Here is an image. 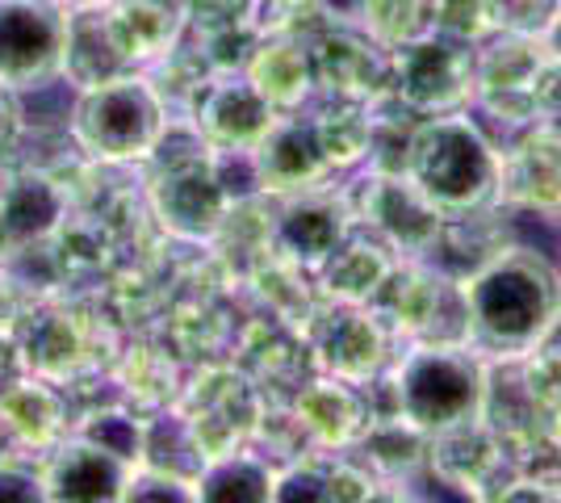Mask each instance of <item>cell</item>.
I'll use <instances>...</instances> for the list:
<instances>
[{
	"mask_svg": "<svg viewBox=\"0 0 561 503\" xmlns=\"http://www.w3.org/2000/svg\"><path fill=\"white\" fill-rule=\"evenodd\" d=\"M469 344L499 357H528L561 319V273L533 248H503L469 273Z\"/></svg>",
	"mask_w": 561,
	"mask_h": 503,
	"instance_id": "1",
	"label": "cell"
},
{
	"mask_svg": "<svg viewBox=\"0 0 561 503\" xmlns=\"http://www.w3.org/2000/svg\"><path fill=\"white\" fill-rule=\"evenodd\" d=\"M407 181L445 218L486 210L499 197V151L461 114L420 118L407 147Z\"/></svg>",
	"mask_w": 561,
	"mask_h": 503,
	"instance_id": "2",
	"label": "cell"
},
{
	"mask_svg": "<svg viewBox=\"0 0 561 503\" xmlns=\"http://www.w3.org/2000/svg\"><path fill=\"white\" fill-rule=\"evenodd\" d=\"M491 374L469 344H415L398 361L394 411L427 441L482 420Z\"/></svg>",
	"mask_w": 561,
	"mask_h": 503,
	"instance_id": "3",
	"label": "cell"
},
{
	"mask_svg": "<svg viewBox=\"0 0 561 503\" xmlns=\"http://www.w3.org/2000/svg\"><path fill=\"white\" fill-rule=\"evenodd\" d=\"M68 126L71 139L89 156L110 164H130L156 156L168 130V105L151 80L126 72L101 80L93 89H80Z\"/></svg>",
	"mask_w": 561,
	"mask_h": 503,
	"instance_id": "4",
	"label": "cell"
},
{
	"mask_svg": "<svg viewBox=\"0 0 561 503\" xmlns=\"http://www.w3.org/2000/svg\"><path fill=\"white\" fill-rule=\"evenodd\" d=\"M390 96L407 114H457L473 96V47L427 30L390 50Z\"/></svg>",
	"mask_w": 561,
	"mask_h": 503,
	"instance_id": "5",
	"label": "cell"
},
{
	"mask_svg": "<svg viewBox=\"0 0 561 503\" xmlns=\"http://www.w3.org/2000/svg\"><path fill=\"white\" fill-rule=\"evenodd\" d=\"M68 25L64 0H0V80L22 93L64 76Z\"/></svg>",
	"mask_w": 561,
	"mask_h": 503,
	"instance_id": "6",
	"label": "cell"
},
{
	"mask_svg": "<svg viewBox=\"0 0 561 503\" xmlns=\"http://www.w3.org/2000/svg\"><path fill=\"white\" fill-rule=\"evenodd\" d=\"M549 38L494 30L482 50H473V96L491 110L499 122L533 126V93L537 76L549 64Z\"/></svg>",
	"mask_w": 561,
	"mask_h": 503,
	"instance_id": "7",
	"label": "cell"
},
{
	"mask_svg": "<svg viewBox=\"0 0 561 503\" xmlns=\"http://www.w3.org/2000/svg\"><path fill=\"white\" fill-rule=\"evenodd\" d=\"M188 118L210 151L252 156L280 114L256 93L248 76L222 72L197 84V93L188 101Z\"/></svg>",
	"mask_w": 561,
	"mask_h": 503,
	"instance_id": "8",
	"label": "cell"
},
{
	"mask_svg": "<svg viewBox=\"0 0 561 503\" xmlns=\"http://www.w3.org/2000/svg\"><path fill=\"white\" fill-rule=\"evenodd\" d=\"M231 210V190L214 164L210 147L193 156H172L156 176V215L185 240H210Z\"/></svg>",
	"mask_w": 561,
	"mask_h": 503,
	"instance_id": "9",
	"label": "cell"
},
{
	"mask_svg": "<svg viewBox=\"0 0 561 503\" xmlns=\"http://www.w3.org/2000/svg\"><path fill=\"white\" fill-rule=\"evenodd\" d=\"M360 218L381 236V243H390L407 256H427L440 240V227H445V215L407 176H390V172L369 176Z\"/></svg>",
	"mask_w": 561,
	"mask_h": 503,
	"instance_id": "10",
	"label": "cell"
},
{
	"mask_svg": "<svg viewBox=\"0 0 561 503\" xmlns=\"http://www.w3.org/2000/svg\"><path fill=\"white\" fill-rule=\"evenodd\" d=\"M130 461L96 445L93 436L76 432L55 445V454L43 466V491L55 503H114L126 491Z\"/></svg>",
	"mask_w": 561,
	"mask_h": 503,
	"instance_id": "11",
	"label": "cell"
},
{
	"mask_svg": "<svg viewBox=\"0 0 561 503\" xmlns=\"http://www.w3.org/2000/svg\"><path fill=\"white\" fill-rule=\"evenodd\" d=\"M314 353L331 378L360 386L369 382L390 357V332L377 311H365V302H340L314 328Z\"/></svg>",
	"mask_w": 561,
	"mask_h": 503,
	"instance_id": "12",
	"label": "cell"
},
{
	"mask_svg": "<svg viewBox=\"0 0 561 503\" xmlns=\"http://www.w3.org/2000/svg\"><path fill=\"white\" fill-rule=\"evenodd\" d=\"M306 47H310L314 89L331 96H348V101H374V96L390 93V50L374 38L328 30L323 38H314Z\"/></svg>",
	"mask_w": 561,
	"mask_h": 503,
	"instance_id": "13",
	"label": "cell"
},
{
	"mask_svg": "<svg viewBox=\"0 0 561 503\" xmlns=\"http://www.w3.org/2000/svg\"><path fill=\"white\" fill-rule=\"evenodd\" d=\"M252 164H256V185L273 193H306L335 172L319 144L314 122L302 114H280L252 151Z\"/></svg>",
	"mask_w": 561,
	"mask_h": 503,
	"instance_id": "14",
	"label": "cell"
},
{
	"mask_svg": "<svg viewBox=\"0 0 561 503\" xmlns=\"http://www.w3.org/2000/svg\"><path fill=\"white\" fill-rule=\"evenodd\" d=\"M243 76L256 84V93L277 110V114H298L310 93H314V68H310V47L302 38L273 34L268 43H256Z\"/></svg>",
	"mask_w": 561,
	"mask_h": 503,
	"instance_id": "15",
	"label": "cell"
},
{
	"mask_svg": "<svg viewBox=\"0 0 561 503\" xmlns=\"http://www.w3.org/2000/svg\"><path fill=\"white\" fill-rule=\"evenodd\" d=\"M348 231H352V222H348L344 202L306 190V193H294V202L285 206V215H280V222H277V243L294 261L319 268V264L340 248V240H344Z\"/></svg>",
	"mask_w": 561,
	"mask_h": 503,
	"instance_id": "16",
	"label": "cell"
},
{
	"mask_svg": "<svg viewBox=\"0 0 561 503\" xmlns=\"http://www.w3.org/2000/svg\"><path fill=\"white\" fill-rule=\"evenodd\" d=\"M0 428L9 432L18 445L30 449H55L68 428L64 395L47 378H25L0 390Z\"/></svg>",
	"mask_w": 561,
	"mask_h": 503,
	"instance_id": "17",
	"label": "cell"
},
{
	"mask_svg": "<svg viewBox=\"0 0 561 503\" xmlns=\"http://www.w3.org/2000/svg\"><path fill=\"white\" fill-rule=\"evenodd\" d=\"M126 72H135V68L126 64V55L117 47L110 18H105V4L101 9H71L64 76L76 89H93L101 80H114V76Z\"/></svg>",
	"mask_w": 561,
	"mask_h": 503,
	"instance_id": "18",
	"label": "cell"
},
{
	"mask_svg": "<svg viewBox=\"0 0 561 503\" xmlns=\"http://www.w3.org/2000/svg\"><path fill=\"white\" fill-rule=\"evenodd\" d=\"M294 415L319 445L328 449H344L352 441H360L369 420H365V403L360 395L352 390V382L344 378H323V382H310L294 403Z\"/></svg>",
	"mask_w": 561,
	"mask_h": 503,
	"instance_id": "19",
	"label": "cell"
},
{
	"mask_svg": "<svg viewBox=\"0 0 561 503\" xmlns=\"http://www.w3.org/2000/svg\"><path fill=\"white\" fill-rule=\"evenodd\" d=\"M319 268H323V286L340 302H369V298H377V289L386 286V277L394 273V264L386 256V243L374 236H352V231Z\"/></svg>",
	"mask_w": 561,
	"mask_h": 503,
	"instance_id": "20",
	"label": "cell"
},
{
	"mask_svg": "<svg viewBox=\"0 0 561 503\" xmlns=\"http://www.w3.org/2000/svg\"><path fill=\"white\" fill-rule=\"evenodd\" d=\"M193 487H197V500L210 503H264L277 491V470L264 457L234 449V454L210 457Z\"/></svg>",
	"mask_w": 561,
	"mask_h": 503,
	"instance_id": "21",
	"label": "cell"
},
{
	"mask_svg": "<svg viewBox=\"0 0 561 503\" xmlns=\"http://www.w3.org/2000/svg\"><path fill=\"white\" fill-rule=\"evenodd\" d=\"M59 218V193L43 176H25L0 197V231L9 240H34Z\"/></svg>",
	"mask_w": 561,
	"mask_h": 503,
	"instance_id": "22",
	"label": "cell"
},
{
	"mask_svg": "<svg viewBox=\"0 0 561 503\" xmlns=\"http://www.w3.org/2000/svg\"><path fill=\"white\" fill-rule=\"evenodd\" d=\"M365 34L386 50L402 47L411 38L427 34V0H360Z\"/></svg>",
	"mask_w": 561,
	"mask_h": 503,
	"instance_id": "23",
	"label": "cell"
},
{
	"mask_svg": "<svg viewBox=\"0 0 561 503\" xmlns=\"http://www.w3.org/2000/svg\"><path fill=\"white\" fill-rule=\"evenodd\" d=\"M76 361H80V335L68 319L59 315L38 319L30 335V365L38 369V378H64Z\"/></svg>",
	"mask_w": 561,
	"mask_h": 503,
	"instance_id": "24",
	"label": "cell"
},
{
	"mask_svg": "<svg viewBox=\"0 0 561 503\" xmlns=\"http://www.w3.org/2000/svg\"><path fill=\"white\" fill-rule=\"evenodd\" d=\"M427 25L457 43L478 47L494 34L491 0H427Z\"/></svg>",
	"mask_w": 561,
	"mask_h": 503,
	"instance_id": "25",
	"label": "cell"
},
{
	"mask_svg": "<svg viewBox=\"0 0 561 503\" xmlns=\"http://www.w3.org/2000/svg\"><path fill=\"white\" fill-rule=\"evenodd\" d=\"M356 479L348 466H319V461H302L294 470L277 475V491L273 500L289 503V500H344V482Z\"/></svg>",
	"mask_w": 561,
	"mask_h": 503,
	"instance_id": "26",
	"label": "cell"
},
{
	"mask_svg": "<svg viewBox=\"0 0 561 503\" xmlns=\"http://www.w3.org/2000/svg\"><path fill=\"white\" fill-rule=\"evenodd\" d=\"M491 18L494 30L549 38V30L561 18V0H491Z\"/></svg>",
	"mask_w": 561,
	"mask_h": 503,
	"instance_id": "27",
	"label": "cell"
},
{
	"mask_svg": "<svg viewBox=\"0 0 561 503\" xmlns=\"http://www.w3.org/2000/svg\"><path fill=\"white\" fill-rule=\"evenodd\" d=\"M122 500H160V503H188L197 500V487L181 475H168L160 466H135L130 470V479H126V491H122Z\"/></svg>",
	"mask_w": 561,
	"mask_h": 503,
	"instance_id": "28",
	"label": "cell"
},
{
	"mask_svg": "<svg viewBox=\"0 0 561 503\" xmlns=\"http://www.w3.org/2000/svg\"><path fill=\"white\" fill-rule=\"evenodd\" d=\"M84 436H93L96 445H105L110 454L126 457L130 466L142 461V424H135L130 415H117V411L93 415V420L84 424Z\"/></svg>",
	"mask_w": 561,
	"mask_h": 503,
	"instance_id": "29",
	"label": "cell"
},
{
	"mask_svg": "<svg viewBox=\"0 0 561 503\" xmlns=\"http://www.w3.org/2000/svg\"><path fill=\"white\" fill-rule=\"evenodd\" d=\"M0 500H18V503L47 500V491H43V470L25 466L18 457L0 454Z\"/></svg>",
	"mask_w": 561,
	"mask_h": 503,
	"instance_id": "30",
	"label": "cell"
},
{
	"mask_svg": "<svg viewBox=\"0 0 561 503\" xmlns=\"http://www.w3.org/2000/svg\"><path fill=\"white\" fill-rule=\"evenodd\" d=\"M533 122L549 126L561 135V59L549 55V64L537 76V93H533Z\"/></svg>",
	"mask_w": 561,
	"mask_h": 503,
	"instance_id": "31",
	"label": "cell"
},
{
	"mask_svg": "<svg viewBox=\"0 0 561 503\" xmlns=\"http://www.w3.org/2000/svg\"><path fill=\"white\" fill-rule=\"evenodd\" d=\"M13 126H18V93H13V89L0 80V147L9 144Z\"/></svg>",
	"mask_w": 561,
	"mask_h": 503,
	"instance_id": "32",
	"label": "cell"
},
{
	"mask_svg": "<svg viewBox=\"0 0 561 503\" xmlns=\"http://www.w3.org/2000/svg\"><path fill=\"white\" fill-rule=\"evenodd\" d=\"M549 50H553V55L561 59V18H558V25L549 30Z\"/></svg>",
	"mask_w": 561,
	"mask_h": 503,
	"instance_id": "33",
	"label": "cell"
},
{
	"mask_svg": "<svg viewBox=\"0 0 561 503\" xmlns=\"http://www.w3.org/2000/svg\"><path fill=\"white\" fill-rule=\"evenodd\" d=\"M68 9H101V4H110V0H64Z\"/></svg>",
	"mask_w": 561,
	"mask_h": 503,
	"instance_id": "34",
	"label": "cell"
}]
</instances>
